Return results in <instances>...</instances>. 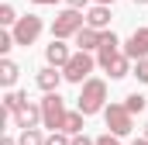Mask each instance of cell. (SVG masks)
<instances>
[{"label": "cell", "mask_w": 148, "mask_h": 145, "mask_svg": "<svg viewBox=\"0 0 148 145\" xmlns=\"http://www.w3.org/2000/svg\"><path fill=\"white\" fill-rule=\"evenodd\" d=\"M134 76H138L141 83H148V59H145V62H138V69H134Z\"/></svg>", "instance_id": "cell-23"}, {"label": "cell", "mask_w": 148, "mask_h": 145, "mask_svg": "<svg viewBox=\"0 0 148 145\" xmlns=\"http://www.w3.org/2000/svg\"><path fill=\"white\" fill-rule=\"evenodd\" d=\"M103 100H107V83L103 79H86L83 90H79V100H76V110L86 117V114H97L103 110Z\"/></svg>", "instance_id": "cell-1"}, {"label": "cell", "mask_w": 148, "mask_h": 145, "mask_svg": "<svg viewBox=\"0 0 148 145\" xmlns=\"http://www.w3.org/2000/svg\"><path fill=\"white\" fill-rule=\"evenodd\" d=\"M66 100L59 97V93H45V100H41V124L45 128H52V131H62V124H66Z\"/></svg>", "instance_id": "cell-3"}, {"label": "cell", "mask_w": 148, "mask_h": 145, "mask_svg": "<svg viewBox=\"0 0 148 145\" xmlns=\"http://www.w3.org/2000/svg\"><path fill=\"white\" fill-rule=\"evenodd\" d=\"M124 107L131 110V114H141V110H145V97H141V93H127V97H124Z\"/></svg>", "instance_id": "cell-19"}, {"label": "cell", "mask_w": 148, "mask_h": 145, "mask_svg": "<svg viewBox=\"0 0 148 145\" xmlns=\"http://www.w3.org/2000/svg\"><path fill=\"white\" fill-rule=\"evenodd\" d=\"M17 41H14V31H0V52H10Z\"/></svg>", "instance_id": "cell-21"}, {"label": "cell", "mask_w": 148, "mask_h": 145, "mask_svg": "<svg viewBox=\"0 0 148 145\" xmlns=\"http://www.w3.org/2000/svg\"><path fill=\"white\" fill-rule=\"evenodd\" d=\"M24 104H28V93H17V90H7L3 93V110L7 114H17Z\"/></svg>", "instance_id": "cell-14"}, {"label": "cell", "mask_w": 148, "mask_h": 145, "mask_svg": "<svg viewBox=\"0 0 148 145\" xmlns=\"http://www.w3.org/2000/svg\"><path fill=\"white\" fill-rule=\"evenodd\" d=\"M69 7H73V10H79V7H86V0H69Z\"/></svg>", "instance_id": "cell-26"}, {"label": "cell", "mask_w": 148, "mask_h": 145, "mask_svg": "<svg viewBox=\"0 0 148 145\" xmlns=\"http://www.w3.org/2000/svg\"><path fill=\"white\" fill-rule=\"evenodd\" d=\"M14 121H17V128H21V131H28V128H35L38 121H41V104H31V100H28L24 107H21L17 114H14Z\"/></svg>", "instance_id": "cell-9"}, {"label": "cell", "mask_w": 148, "mask_h": 145, "mask_svg": "<svg viewBox=\"0 0 148 145\" xmlns=\"http://www.w3.org/2000/svg\"><path fill=\"white\" fill-rule=\"evenodd\" d=\"M17 145H45V138H41V131H38V128H28V131H21Z\"/></svg>", "instance_id": "cell-18"}, {"label": "cell", "mask_w": 148, "mask_h": 145, "mask_svg": "<svg viewBox=\"0 0 148 145\" xmlns=\"http://www.w3.org/2000/svg\"><path fill=\"white\" fill-rule=\"evenodd\" d=\"M97 3H103V7H107V3H114V0H97Z\"/></svg>", "instance_id": "cell-30"}, {"label": "cell", "mask_w": 148, "mask_h": 145, "mask_svg": "<svg viewBox=\"0 0 148 145\" xmlns=\"http://www.w3.org/2000/svg\"><path fill=\"white\" fill-rule=\"evenodd\" d=\"M17 21H21V17L14 14V7H10V3H3V7H0V24H3V28H14Z\"/></svg>", "instance_id": "cell-20"}, {"label": "cell", "mask_w": 148, "mask_h": 145, "mask_svg": "<svg viewBox=\"0 0 148 145\" xmlns=\"http://www.w3.org/2000/svg\"><path fill=\"white\" fill-rule=\"evenodd\" d=\"M62 79H66V76H62V72L59 69H52V66H45V69L38 72V86H41V90H45V93H59V83H62Z\"/></svg>", "instance_id": "cell-12"}, {"label": "cell", "mask_w": 148, "mask_h": 145, "mask_svg": "<svg viewBox=\"0 0 148 145\" xmlns=\"http://www.w3.org/2000/svg\"><path fill=\"white\" fill-rule=\"evenodd\" d=\"M103 35H107V31L83 28V31L76 35V45H79V52H93V48H100V45H103Z\"/></svg>", "instance_id": "cell-13"}, {"label": "cell", "mask_w": 148, "mask_h": 145, "mask_svg": "<svg viewBox=\"0 0 148 145\" xmlns=\"http://www.w3.org/2000/svg\"><path fill=\"white\" fill-rule=\"evenodd\" d=\"M134 3H148V0H134Z\"/></svg>", "instance_id": "cell-31"}, {"label": "cell", "mask_w": 148, "mask_h": 145, "mask_svg": "<svg viewBox=\"0 0 148 145\" xmlns=\"http://www.w3.org/2000/svg\"><path fill=\"white\" fill-rule=\"evenodd\" d=\"M103 117H107L110 135H131V128H134V114L124 107V104H110V107L103 110Z\"/></svg>", "instance_id": "cell-5"}, {"label": "cell", "mask_w": 148, "mask_h": 145, "mask_svg": "<svg viewBox=\"0 0 148 145\" xmlns=\"http://www.w3.org/2000/svg\"><path fill=\"white\" fill-rule=\"evenodd\" d=\"M31 3H41V7H48V3H59V0H31Z\"/></svg>", "instance_id": "cell-27"}, {"label": "cell", "mask_w": 148, "mask_h": 145, "mask_svg": "<svg viewBox=\"0 0 148 145\" xmlns=\"http://www.w3.org/2000/svg\"><path fill=\"white\" fill-rule=\"evenodd\" d=\"M97 145H121V142H117V135H100Z\"/></svg>", "instance_id": "cell-24"}, {"label": "cell", "mask_w": 148, "mask_h": 145, "mask_svg": "<svg viewBox=\"0 0 148 145\" xmlns=\"http://www.w3.org/2000/svg\"><path fill=\"white\" fill-rule=\"evenodd\" d=\"M117 45H121V41H117V35H114V31H107V35H103V45L97 48V62H100L103 69H107L114 59L121 55V52H117Z\"/></svg>", "instance_id": "cell-10"}, {"label": "cell", "mask_w": 148, "mask_h": 145, "mask_svg": "<svg viewBox=\"0 0 148 145\" xmlns=\"http://www.w3.org/2000/svg\"><path fill=\"white\" fill-rule=\"evenodd\" d=\"M145 138H148V124H145Z\"/></svg>", "instance_id": "cell-32"}, {"label": "cell", "mask_w": 148, "mask_h": 145, "mask_svg": "<svg viewBox=\"0 0 148 145\" xmlns=\"http://www.w3.org/2000/svg\"><path fill=\"white\" fill-rule=\"evenodd\" d=\"M107 72H110V79H124V76H127V72H131V59H127V55H124V52H121V55H117V59H114L110 66H107Z\"/></svg>", "instance_id": "cell-15"}, {"label": "cell", "mask_w": 148, "mask_h": 145, "mask_svg": "<svg viewBox=\"0 0 148 145\" xmlns=\"http://www.w3.org/2000/svg\"><path fill=\"white\" fill-rule=\"evenodd\" d=\"M97 66V59L90 55V52H73V59H69V66L62 69V76L69 79V83H86L90 79V72Z\"/></svg>", "instance_id": "cell-4"}, {"label": "cell", "mask_w": 148, "mask_h": 145, "mask_svg": "<svg viewBox=\"0 0 148 145\" xmlns=\"http://www.w3.org/2000/svg\"><path fill=\"white\" fill-rule=\"evenodd\" d=\"M73 145H97V138H86V135H76Z\"/></svg>", "instance_id": "cell-25"}, {"label": "cell", "mask_w": 148, "mask_h": 145, "mask_svg": "<svg viewBox=\"0 0 148 145\" xmlns=\"http://www.w3.org/2000/svg\"><path fill=\"white\" fill-rule=\"evenodd\" d=\"M86 28H93V31H107V28H110V10H107L103 3L90 7V14H86Z\"/></svg>", "instance_id": "cell-11"}, {"label": "cell", "mask_w": 148, "mask_h": 145, "mask_svg": "<svg viewBox=\"0 0 148 145\" xmlns=\"http://www.w3.org/2000/svg\"><path fill=\"white\" fill-rule=\"evenodd\" d=\"M45 145H73V138H66L62 131H52V135L45 138Z\"/></svg>", "instance_id": "cell-22"}, {"label": "cell", "mask_w": 148, "mask_h": 145, "mask_svg": "<svg viewBox=\"0 0 148 145\" xmlns=\"http://www.w3.org/2000/svg\"><path fill=\"white\" fill-rule=\"evenodd\" d=\"M62 131H66V135H79V131H83V114H79V110H69V114H66V124H62Z\"/></svg>", "instance_id": "cell-17"}, {"label": "cell", "mask_w": 148, "mask_h": 145, "mask_svg": "<svg viewBox=\"0 0 148 145\" xmlns=\"http://www.w3.org/2000/svg\"><path fill=\"white\" fill-rule=\"evenodd\" d=\"M38 35H41V17H35V14H24L14 24V41L17 45H35Z\"/></svg>", "instance_id": "cell-6"}, {"label": "cell", "mask_w": 148, "mask_h": 145, "mask_svg": "<svg viewBox=\"0 0 148 145\" xmlns=\"http://www.w3.org/2000/svg\"><path fill=\"white\" fill-rule=\"evenodd\" d=\"M83 28H86V17H83L79 10L69 7V10H62V14L52 21V38H55V41H62V38H76Z\"/></svg>", "instance_id": "cell-2"}, {"label": "cell", "mask_w": 148, "mask_h": 145, "mask_svg": "<svg viewBox=\"0 0 148 145\" xmlns=\"http://www.w3.org/2000/svg\"><path fill=\"white\" fill-rule=\"evenodd\" d=\"M131 145H148V138H134V142H131Z\"/></svg>", "instance_id": "cell-28"}, {"label": "cell", "mask_w": 148, "mask_h": 145, "mask_svg": "<svg viewBox=\"0 0 148 145\" xmlns=\"http://www.w3.org/2000/svg\"><path fill=\"white\" fill-rule=\"evenodd\" d=\"M17 62H14V59H3V62H0V83H3V86H14V83H17Z\"/></svg>", "instance_id": "cell-16"}, {"label": "cell", "mask_w": 148, "mask_h": 145, "mask_svg": "<svg viewBox=\"0 0 148 145\" xmlns=\"http://www.w3.org/2000/svg\"><path fill=\"white\" fill-rule=\"evenodd\" d=\"M45 59H48V66H52V69H66V66H69V59H73V52H69L62 41H55V38H52V45L45 48Z\"/></svg>", "instance_id": "cell-8"}, {"label": "cell", "mask_w": 148, "mask_h": 145, "mask_svg": "<svg viewBox=\"0 0 148 145\" xmlns=\"http://www.w3.org/2000/svg\"><path fill=\"white\" fill-rule=\"evenodd\" d=\"M3 145H17V142H14V138H3Z\"/></svg>", "instance_id": "cell-29"}, {"label": "cell", "mask_w": 148, "mask_h": 145, "mask_svg": "<svg viewBox=\"0 0 148 145\" xmlns=\"http://www.w3.org/2000/svg\"><path fill=\"white\" fill-rule=\"evenodd\" d=\"M124 55L127 59H138V62L148 59V28H138L134 35L124 41Z\"/></svg>", "instance_id": "cell-7"}]
</instances>
